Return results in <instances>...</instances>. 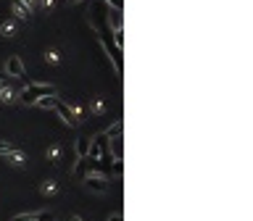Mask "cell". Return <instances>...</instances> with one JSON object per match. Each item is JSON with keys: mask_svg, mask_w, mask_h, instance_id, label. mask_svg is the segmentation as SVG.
<instances>
[{"mask_svg": "<svg viewBox=\"0 0 253 221\" xmlns=\"http://www.w3.org/2000/svg\"><path fill=\"white\" fill-rule=\"evenodd\" d=\"M42 95H58V90H56V84H48V82H32L27 84V87L21 90V103L24 106H32V103L37 100V97H42Z\"/></svg>", "mask_w": 253, "mask_h": 221, "instance_id": "obj_1", "label": "cell"}, {"mask_svg": "<svg viewBox=\"0 0 253 221\" xmlns=\"http://www.w3.org/2000/svg\"><path fill=\"white\" fill-rule=\"evenodd\" d=\"M87 158H93V161H100V164H106V161H111V150H108V134H106V132L95 134V137L90 140V147H87Z\"/></svg>", "mask_w": 253, "mask_h": 221, "instance_id": "obj_2", "label": "cell"}, {"mask_svg": "<svg viewBox=\"0 0 253 221\" xmlns=\"http://www.w3.org/2000/svg\"><path fill=\"white\" fill-rule=\"evenodd\" d=\"M108 179L106 174H87V177H82V184H84V190L87 192H93V195H106L108 192Z\"/></svg>", "mask_w": 253, "mask_h": 221, "instance_id": "obj_3", "label": "cell"}, {"mask_svg": "<svg viewBox=\"0 0 253 221\" xmlns=\"http://www.w3.org/2000/svg\"><path fill=\"white\" fill-rule=\"evenodd\" d=\"M53 110H56V113H58V119H61V121H63V124H66L69 129H77V127H79V124H82V121H79V119H77V116H74V113H71V108L66 106V103H61V100H58Z\"/></svg>", "mask_w": 253, "mask_h": 221, "instance_id": "obj_4", "label": "cell"}, {"mask_svg": "<svg viewBox=\"0 0 253 221\" xmlns=\"http://www.w3.org/2000/svg\"><path fill=\"white\" fill-rule=\"evenodd\" d=\"M3 69H5V76H24L27 74V66H24L21 55H8Z\"/></svg>", "mask_w": 253, "mask_h": 221, "instance_id": "obj_5", "label": "cell"}, {"mask_svg": "<svg viewBox=\"0 0 253 221\" xmlns=\"http://www.w3.org/2000/svg\"><path fill=\"white\" fill-rule=\"evenodd\" d=\"M27 161H29V158H27V153L19 150V147H14V150L5 155V164L14 166V168H24V166H27Z\"/></svg>", "mask_w": 253, "mask_h": 221, "instance_id": "obj_6", "label": "cell"}, {"mask_svg": "<svg viewBox=\"0 0 253 221\" xmlns=\"http://www.w3.org/2000/svg\"><path fill=\"white\" fill-rule=\"evenodd\" d=\"M90 113L93 116H106L108 113V100L103 95H98V97H93L90 100Z\"/></svg>", "mask_w": 253, "mask_h": 221, "instance_id": "obj_7", "label": "cell"}, {"mask_svg": "<svg viewBox=\"0 0 253 221\" xmlns=\"http://www.w3.org/2000/svg\"><path fill=\"white\" fill-rule=\"evenodd\" d=\"M11 11H14V16L19 21H32V11L21 3V0H14V3H11Z\"/></svg>", "mask_w": 253, "mask_h": 221, "instance_id": "obj_8", "label": "cell"}, {"mask_svg": "<svg viewBox=\"0 0 253 221\" xmlns=\"http://www.w3.org/2000/svg\"><path fill=\"white\" fill-rule=\"evenodd\" d=\"M56 103H58V97H56V95H42V97H37V100L32 103V108H40V110H53V108H56Z\"/></svg>", "mask_w": 253, "mask_h": 221, "instance_id": "obj_9", "label": "cell"}, {"mask_svg": "<svg viewBox=\"0 0 253 221\" xmlns=\"http://www.w3.org/2000/svg\"><path fill=\"white\" fill-rule=\"evenodd\" d=\"M87 147H90V137H77L74 142V153H77V158H87Z\"/></svg>", "mask_w": 253, "mask_h": 221, "instance_id": "obj_10", "label": "cell"}, {"mask_svg": "<svg viewBox=\"0 0 253 221\" xmlns=\"http://www.w3.org/2000/svg\"><path fill=\"white\" fill-rule=\"evenodd\" d=\"M56 192H58V182H56V179H42L40 195H45V198H53Z\"/></svg>", "mask_w": 253, "mask_h": 221, "instance_id": "obj_11", "label": "cell"}, {"mask_svg": "<svg viewBox=\"0 0 253 221\" xmlns=\"http://www.w3.org/2000/svg\"><path fill=\"white\" fill-rule=\"evenodd\" d=\"M0 103H5V106H11V103H16V90L5 84V87L0 90Z\"/></svg>", "mask_w": 253, "mask_h": 221, "instance_id": "obj_12", "label": "cell"}, {"mask_svg": "<svg viewBox=\"0 0 253 221\" xmlns=\"http://www.w3.org/2000/svg\"><path fill=\"white\" fill-rule=\"evenodd\" d=\"M0 37H5V40L16 37V21H3L0 24Z\"/></svg>", "mask_w": 253, "mask_h": 221, "instance_id": "obj_13", "label": "cell"}, {"mask_svg": "<svg viewBox=\"0 0 253 221\" xmlns=\"http://www.w3.org/2000/svg\"><path fill=\"white\" fill-rule=\"evenodd\" d=\"M61 145H50L48 150H45V158H48V164H58L61 161Z\"/></svg>", "mask_w": 253, "mask_h": 221, "instance_id": "obj_14", "label": "cell"}, {"mask_svg": "<svg viewBox=\"0 0 253 221\" xmlns=\"http://www.w3.org/2000/svg\"><path fill=\"white\" fill-rule=\"evenodd\" d=\"M45 61H48L50 66L61 63V50H58V48H48V50H45Z\"/></svg>", "mask_w": 253, "mask_h": 221, "instance_id": "obj_15", "label": "cell"}, {"mask_svg": "<svg viewBox=\"0 0 253 221\" xmlns=\"http://www.w3.org/2000/svg\"><path fill=\"white\" fill-rule=\"evenodd\" d=\"M56 0H37V11H45V14H53Z\"/></svg>", "mask_w": 253, "mask_h": 221, "instance_id": "obj_16", "label": "cell"}, {"mask_svg": "<svg viewBox=\"0 0 253 221\" xmlns=\"http://www.w3.org/2000/svg\"><path fill=\"white\" fill-rule=\"evenodd\" d=\"M69 108H71V113H74L79 121L84 119V106H82V103H69Z\"/></svg>", "mask_w": 253, "mask_h": 221, "instance_id": "obj_17", "label": "cell"}, {"mask_svg": "<svg viewBox=\"0 0 253 221\" xmlns=\"http://www.w3.org/2000/svg\"><path fill=\"white\" fill-rule=\"evenodd\" d=\"M14 142H11V140H0V155H3V158H5V155H8L11 150H14Z\"/></svg>", "mask_w": 253, "mask_h": 221, "instance_id": "obj_18", "label": "cell"}, {"mask_svg": "<svg viewBox=\"0 0 253 221\" xmlns=\"http://www.w3.org/2000/svg\"><path fill=\"white\" fill-rule=\"evenodd\" d=\"M106 134H108V140L116 137V134H121V121H114V124L106 129Z\"/></svg>", "mask_w": 253, "mask_h": 221, "instance_id": "obj_19", "label": "cell"}, {"mask_svg": "<svg viewBox=\"0 0 253 221\" xmlns=\"http://www.w3.org/2000/svg\"><path fill=\"white\" fill-rule=\"evenodd\" d=\"M35 219L37 221H56V213L53 211H40V213H35Z\"/></svg>", "mask_w": 253, "mask_h": 221, "instance_id": "obj_20", "label": "cell"}, {"mask_svg": "<svg viewBox=\"0 0 253 221\" xmlns=\"http://www.w3.org/2000/svg\"><path fill=\"white\" fill-rule=\"evenodd\" d=\"M106 221H124V213H121V211H114V213H111V216H108Z\"/></svg>", "mask_w": 253, "mask_h": 221, "instance_id": "obj_21", "label": "cell"}, {"mask_svg": "<svg viewBox=\"0 0 253 221\" xmlns=\"http://www.w3.org/2000/svg\"><path fill=\"white\" fill-rule=\"evenodd\" d=\"M21 3L27 5V8L32 11V14H35V11H37V0H21Z\"/></svg>", "mask_w": 253, "mask_h": 221, "instance_id": "obj_22", "label": "cell"}, {"mask_svg": "<svg viewBox=\"0 0 253 221\" xmlns=\"http://www.w3.org/2000/svg\"><path fill=\"white\" fill-rule=\"evenodd\" d=\"M69 221H84V216H79V213H71Z\"/></svg>", "mask_w": 253, "mask_h": 221, "instance_id": "obj_23", "label": "cell"}, {"mask_svg": "<svg viewBox=\"0 0 253 221\" xmlns=\"http://www.w3.org/2000/svg\"><path fill=\"white\" fill-rule=\"evenodd\" d=\"M66 5H79V3H84V0H63Z\"/></svg>", "mask_w": 253, "mask_h": 221, "instance_id": "obj_24", "label": "cell"}, {"mask_svg": "<svg viewBox=\"0 0 253 221\" xmlns=\"http://www.w3.org/2000/svg\"><path fill=\"white\" fill-rule=\"evenodd\" d=\"M5 87V79H3V76H0V90H3Z\"/></svg>", "mask_w": 253, "mask_h": 221, "instance_id": "obj_25", "label": "cell"}]
</instances>
